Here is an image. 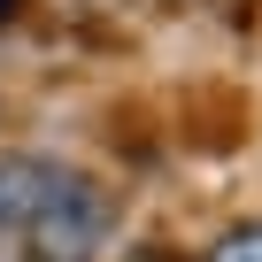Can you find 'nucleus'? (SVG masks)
<instances>
[{
	"instance_id": "obj_2",
	"label": "nucleus",
	"mask_w": 262,
	"mask_h": 262,
	"mask_svg": "<svg viewBox=\"0 0 262 262\" xmlns=\"http://www.w3.org/2000/svg\"><path fill=\"white\" fill-rule=\"evenodd\" d=\"M208 262H262V216L239 224V231H224V239L208 247Z\"/></svg>"
},
{
	"instance_id": "obj_3",
	"label": "nucleus",
	"mask_w": 262,
	"mask_h": 262,
	"mask_svg": "<svg viewBox=\"0 0 262 262\" xmlns=\"http://www.w3.org/2000/svg\"><path fill=\"white\" fill-rule=\"evenodd\" d=\"M8 8H16V0H0V16H8Z\"/></svg>"
},
{
	"instance_id": "obj_1",
	"label": "nucleus",
	"mask_w": 262,
	"mask_h": 262,
	"mask_svg": "<svg viewBox=\"0 0 262 262\" xmlns=\"http://www.w3.org/2000/svg\"><path fill=\"white\" fill-rule=\"evenodd\" d=\"M108 231H116V201H108L85 170H62V162H54V178H47L31 224L16 231L8 254H16V262H100Z\"/></svg>"
}]
</instances>
